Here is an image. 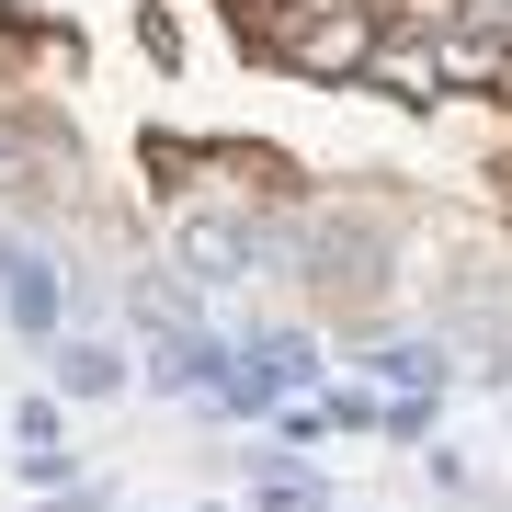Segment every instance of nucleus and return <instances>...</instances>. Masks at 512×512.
Returning a JSON list of instances; mask_svg holds the SVG:
<instances>
[{
    "label": "nucleus",
    "mask_w": 512,
    "mask_h": 512,
    "mask_svg": "<svg viewBox=\"0 0 512 512\" xmlns=\"http://www.w3.org/2000/svg\"><path fill=\"white\" fill-rule=\"evenodd\" d=\"M365 376H376V387H399V399H444L456 353H444V342H376V353H365Z\"/></svg>",
    "instance_id": "obj_4"
},
{
    "label": "nucleus",
    "mask_w": 512,
    "mask_h": 512,
    "mask_svg": "<svg viewBox=\"0 0 512 512\" xmlns=\"http://www.w3.org/2000/svg\"><path fill=\"white\" fill-rule=\"evenodd\" d=\"M0 330H12V342H35V353L69 330V262L35 251L23 228H0Z\"/></svg>",
    "instance_id": "obj_2"
},
{
    "label": "nucleus",
    "mask_w": 512,
    "mask_h": 512,
    "mask_svg": "<svg viewBox=\"0 0 512 512\" xmlns=\"http://www.w3.org/2000/svg\"><path fill=\"white\" fill-rule=\"evenodd\" d=\"M46 376H57V399H126L137 365L103 342V330H57V342H46Z\"/></svg>",
    "instance_id": "obj_3"
},
{
    "label": "nucleus",
    "mask_w": 512,
    "mask_h": 512,
    "mask_svg": "<svg viewBox=\"0 0 512 512\" xmlns=\"http://www.w3.org/2000/svg\"><path fill=\"white\" fill-rule=\"evenodd\" d=\"M35 512H114V490H103V478H92V490L69 478V490H35Z\"/></svg>",
    "instance_id": "obj_5"
},
{
    "label": "nucleus",
    "mask_w": 512,
    "mask_h": 512,
    "mask_svg": "<svg viewBox=\"0 0 512 512\" xmlns=\"http://www.w3.org/2000/svg\"><path fill=\"white\" fill-rule=\"evenodd\" d=\"M251 512H330V490L308 478V490H285V501H251Z\"/></svg>",
    "instance_id": "obj_6"
},
{
    "label": "nucleus",
    "mask_w": 512,
    "mask_h": 512,
    "mask_svg": "<svg viewBox=\"0 0 512 512\" xmlns=\"http://www.w3.org/2000/svg\"><path fill=\"white\" fill-rule=\"evenodd\" d=\"M319 387V342L308 330H251V342H228V365L205 376V410L217 421H274L285 399H308Z\"/></svg>",
    "instance_id": "obj_1"
}]
</instances>
